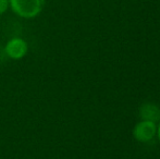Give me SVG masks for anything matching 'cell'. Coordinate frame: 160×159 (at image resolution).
Masks as SVG:
<instances>
[{"mask_svg":"<svg viewBox=\"0 0 160 159\" xmlns=\"http://www.w3.org/2000/svg\"><path fill=\"white\" fill-rule=\"evenodd\" d=\"M141 116L144 120L155 123L160 119V109L152 104H146L141 108Z\"/></svg>","mask_w":160,"mask_h":159,"instance_id":"cell-4","label":"cell"},{"mask_svg":"<svg viewBox=\"0 0 160 159\" xmlns=\"http://www.w3.org/2000/svg\"><path fill=\"white\" fill-rule=\"evenodd\" d=\"M45 0H10L13 10L23 17H36L42 10Z\"/></svg>","mask_w":160,"mask_h":159,"instance_id":"cell-1","label":"cell"},{"mask_svg":"<svg viewBox=\"0 0 160 159\" xmlns=\"http://www.w3.org/2000/svg\"><path fill=\"white\" fill-rule=\"evenodd\" d=\"M28 52V46L23 39L13 38L7 44L6 46V53L12 59H21Z\"/></svg>","mask_w":160,"mask_h":159,"instance_id":"cell-2","label":"cell"},{"mask_svg":"<svg viewBox=\"0 0 160 159\" xmlns=\"http://www.w3.org/2000/svg\"><path fill=\"white\" fill-rule=\"evenodd\" d=\"M9 6V0H0V14L7 10Z\"/></svg>","mask_w":160,"mask_h":159,"instance_id":"cell-5","label":"cell"},{"mask_svg":"<svg viewBox=\"0 0 160 159\" xmlns=\"http://www.w3.org/2000/svg\"><path fill=\"white\" fill-rule=\"evenodd\" d=\"M156 132V127L155 123L152 121L144 120L143 122L138 123L134 130V135L141 142H148L150 141L155 135Z\"/></svg>","mask_w":160,"mask_h":159,"instance_id":"cell-3","label":"cell"},{"mask_svg":"<svg viewBox=\"0 0 160 159\" xmlns=\"http://www.w3.org/2000/svg\"><path fill=\"white\" fill-rule=\"evenodd\" d=\"M158 135H159V138H160V127H159V129H158Z\"/></svg>","mask_w":160,"mask_h":159,"instance_id":"cell-6","label":"cell"}]
</instances>
